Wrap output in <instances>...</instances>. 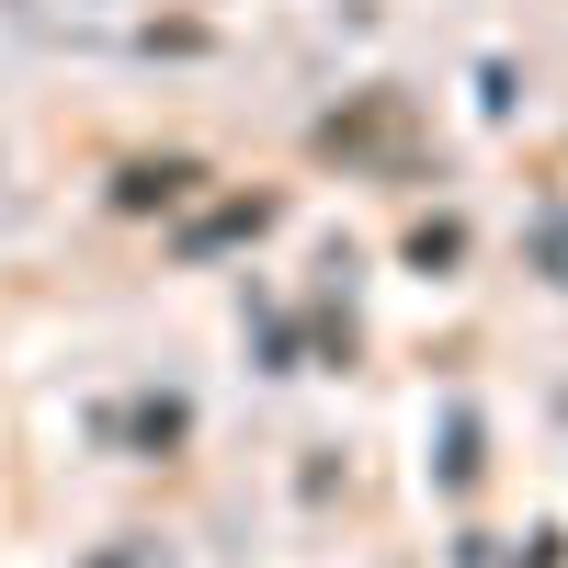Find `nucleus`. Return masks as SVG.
<instances>
[{"instance_id":"f257e3e1","label":"nucleus","mask_w":568,"mask_h":568,"mask_svg":"<svg viewBox=\"0 0 568 568\" xmlns=\"http://www.w3.org/2000/svg\"><path fill=\"white\" fill-rule=\"evenodd\" d=\"M251 227H273V205L251 194V205H216L205 227H194V251H216V240H251Z\"/></svg>"}]
</instances>
